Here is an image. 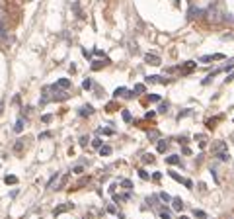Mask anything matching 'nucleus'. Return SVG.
Listing matches in <instances>:
<instances>
[{"label": "nucleus", "mask_w": 234, "mask_h": 219, "mask_svg": "<svg viewBox=\"0 0 234 219\" xmlns=\"http://www.w3.org/2000/svg\"><path fill=\"white\" fill-rule=\"evenodd\" d=\"M146 82H150V84H156V82L168 84V78H162V76H156V75H152V76H146Z\"/></svg>", "instance_id": "nucleus-1"}, {"label": "nucleus", "mask_w": 234, "mask_h": 219, "mask_svg": "<svg viewBox=\"0 0 234 219\" xmlns=\"http://www.w3.org/2000/svg\"><path fill=\"white\" fill-rule=\"evenodd\" d=\"M144 61L148 63V65H160V57H158V55H150V53H146V55H144Z\"/></svg>", "instance_id": "nucleus-2"}, {"label": "nucleus", "mask_w": 234, "mask_h": 219, "mask_svg": "<svg viewBox=\"0 0 234 219\" xmlns=\"http://www.w3.org/2000/svg\"><path fill=\"white\" fill-rule=\"evenodd\" d=\"M74 206L72 203H67V206H58V207H55V211H53V215H58V213H64V211H68V209H72Z\"/></svg>", "instance_id": "nucleus-3"}, {"label": "nucleus", "mask_w": 234, "mask_h": 219, "mask_svg": "<svg viewBox=\"0 0 234 219\" xmlns=\"http://www.w3.org/2000/svg\"><path fill=\"white\" fill-rule=\"evenodd\" d=\"M6 41H8V32H6L4 24L0 22V43H6Z\"/></svg>", "instance_id": "nucleus-4"}, {"label": "nucleus", "mask_w": 234, "mask_h": 219, "mask_svg": "<svg viewBox=\"0 0 234 219\" xmlns=\"http://www.w3.org/2000/svg\"><path fill=\"white\" fill-rule=\"evenodd\" d=\"M57 86H58V88H64V90H67V88H70V80H68V78H58V80H57Z\"/></svg>", "instance_id": "nucleus-5"}, {"label": "nucleus", "mask_w": 234, "mask_h": 219, "mask_svg": "<svg viewBox=\"0 0 234 219\" xmlns=\"http://www.w3.org/2000/svg\"><path fill=\"white\" fill-rule=\"evenodd\" d=\"M92 114H94V108H92V106H82V108H80V115H82V118L92 115Z\"/></svg>", "instance_id": "nucleus-6"}, {"label": "nucleus", "mask_w": 234, "mask_h": 219, "mask_svg": "<svg viewBox=\"0 0 234 219\" xmlns=\"http://www.w3.org/2000/svg\"><path fill=\"white\" fill-rule=\"evenodd\" d=\"M166 163L168 164H181V158L178 155H170V157H166Z\"/></svg>", "instance_id": "nucleus-7"}, {"label": "nucleus", "mask_w": 234, "mask_h": 219, "mask_svg": "<svg viewBox=\"0 0 234 219\" xmlns=\"http://www.w3.org/2000/svg\"><path fill=\"white\" fill-rule=\"evenodd\" d=\"M217 158L221 160V163H228V160H230V155H228L226 151H221V153H217Z\"/></svg>", "instance_id": "nucleus-8"}, {"label": "nucleus", "mask_w": 234, "mask_h": 219, "mask_svg": "<svg viewBox=\"0 0 234 219\" xmlns=\"http://www.w3.org/2000/svg\"><path fill=\"white\" fill-rule=\"evenodd\" d=\"M172 207H174V209H178V211H180L181 207H184V202H181L180 198H172Z\"/></svg>", "instance_id": "nucleus-9"}, {"label": "nucleus", "mask_w": 234, "mask_h": 219, "mask_svg": "<svg viewBox=\"0 0 234 219\" xmlns=\"http://www.w3.org/2000/svg\"><path fill=\"white\" fill-rule=\"evenodd\" d=\"M14 131H16V133H21V131H24V118H20V119L16 121V125H14Z\"/></svg>", "instance_id": "nucleus-10"}, {"label": "nucleus", "mask_w": 234, "mask_h": 219, "mask_svg": "<svg viewBox=\"0 0 234 219\" xmlns=\"http://www.w3.org/2000/svg\"><path fill=\"white\" fill-rule=\"evenodd\" d=\"M156 149H158L160 153H164V151L168 149V141H164V139H160V141H158V145H156Z\"/></svg>", "instance_id": "nucleus-11"}, {"label": "nucleus", "mask_w": 234, "mask_h": 219, "mask_svg": "<svg viewBox=\"0 0 234 219\" xmlns=\"http://www.w3.org/2000/svg\"><path fill=\"white\" fill-rule=\"evenodd\" d=\"M215 151H217V153L226 151V143H224V141H217V143H215Z\"/></svg>", "instance_id": "nucleus-12"}, {"label": "nucleus", "mask_w": 234, "mask_h": 219, "mask_svg": "<svg viewBox=\"0 0 234 219\" xmlns=\"http://www.w3.org/2000/svg\"><path fill=\"white\" fill-rule=\"evenodd\" d=\"M100 155H101V157H107V155H111V147H107V145L104 147V145H101V149H100Z\"/></svg>", "instance_id": "nucleus-13"}, {"label": "nucleus", "mask_w": 234, "mask_h": 219, "mask_svg": "<svg viewBox=\"0 0 234 219\" xmlns=\"http://www.w3.org/2000/svg\"><path fill=\"white\" fill-rule=\"evenodd\" d=\"M113 96H115V98H119V96H127V88H123V86H121V88H117V90L113 92Z\"/></svg>", "instance_id": "nucleus-14"}, {"label": "nucleus", "mask_w": 234, "mask_h": 219, "mask_svg": "<svg viewBox=\"0 0 234 219\" xmlns=\"http://www.w3.org/2000/svg\"><path fill=\"white\" fill-rule=\"evenodd\" d=\"M57 180H58V172H55V174H53V176H51V180L47 182V188H53V186H55V182H57Z\"/></svg>", "instance_id": "nucleus-15"}, {"label": "nucleus", "mask_w": 234, "mask_h": 219, "mask_svg": "<svg viewBox=\"0 0 234 219\" xmlns=\"http://www.w3.org/2000/svg\"><path fill=\"white\" fill-rule=\"evenodd\" d=\"M92 86H94V82H92V78H86L84 82H82V88H84V90H90Z\"/></svg>", "instance_id": "nucleus-16"}, {"label": "nucleus", "mask_w": 234, "mask_h": 219, "mask_svg": "<svg viewBox=\"0 0 234 219\" xmlns=\"http://www.w3.org/2000/svg\"><path fill=\"white\" fill-rule=\"evenodd\" d=\"M193 215L199 217V219H207V213H205V211H201V209H193Z\"/></svg>", "instance_id": "nucleus-17"}, {"label": "nucleus", "mask_w": 234, "mask_h": 219, "mask_svg": "<svg viewBox=\"0 0 234 219\" xmlns=\"http://www.w3.org/2000/svg\"><path fill=\"white\" fill-rule=\"evenodd\" d=\"M199 61H201V63H209V61H215V55H203Z\"/></svg>", "instance_id": "nucleus-18"}, {"label": "nucleus", "mask_w": 234, "mask_h": 219, "mask_svg": "<svg viewBox=\"0 0 234 219\" xmlns=\"http://www.w3.org/2000/svg\"><path fill=\"white\" fill-rule=\"evenodd\" d=\"M104 65H105L104 61H94V65H92V69H94V71H100L101 67H104Z\"/></svg>", "instance_id": "nucleus-19"}, {"label": "nucleus", "mask_w": 234, "mask_h": 219, "mask_svg": "<svg viewBox=\"0 0 234 219\" xmlns=\"http://www.w3.org/2000/svg\"><path fill=\"white\" fill-rule=\"evenodd\" d=\"M121 186L125 188V190H131V188H133V182H131V180H121Z\"/></svg>", "instance_id": "nucleus-20"}, {"label": "nucleus", "mask_w": 234, "mask_h": 219, "mask_svg": "<svg viewBox=\"0 0 234 219\" xmlns=\"http://www.w3.org/2000/svg\"><path fill=\"white\" fill-rule=\"evenodd\" d=\"M121 115H123V119H125L127 123H129L131 119H133V118H131V112H127V110H123V112H121Z\"/></svg>", "instance_id": "nucleus-21"}, {"label": "nucleus", "mask_w": 234, "mask_h": 219, "mask_svg": "<svg viewBox=\"0 0 234 219\" xmlns=\"http://www.w3.org/2000/svg\"><path fill=\"white\" fill-rule=\"evenodd\" d=\"M4 182H6V184H16L18 178H16V176H6V178H4Z\"/></svg>", "instance_id": "nucleus-22"}, {"label": "nucleus", "mask_w": 234, "mask_h": 219, "mask_svg": "<svg viewBox=\"0 0 234 219\" xmlns=\"http://www.w3.org/2000/svg\"><path fill=\"white\" fill-rule=\"evenodd\" d=\"M160 219H172V215H170V211H166V209H162V211H160Z\"/></svg>", "instance_id": "nucleus-23"}, {"label": "nucleus", "mask_w": 234, "mask_h": 219, "mask_svg": "<svg viewBox=\"0 0 234 219\" xmlns=\"http://www.w3.org/2000/svg\"><path fill=\"white\" fill-rule=\"evenodd\" d=\"M158 196H160V200H162V202H172V198H170V196H168L166 192H160Z\"/></svg>", "instance_id": "nucleus-24"}, {"label": "nucleus", "mask_w": 234, "mask_h": 219, "mask_svg": "<svg viewBox=\"0 0 234 219\" xmlns=\"http://www.w3.org/2000/svg\"><path fill=\"white\" fill-rule=\"evenodd\" d=\"M170 176H172V178H174L176 182H185V180H184V178H181V176H180V174H178V172H170Z\"/></svg>", "instance_id": "nucleus-25"}, {"label": "nucleus", "mask_w": 234, "mask_h": 219, "mask_svg": "<svg viewBox=\"0 0 234 219\" xmlns=\"http://www.w3.org/2000/svg\"><path fill=\"white\" fill-rule=\"evenodd\" d=\"M133 92H135V94H143V92H144V84H137Z\"/></svg>", "instance_id": "nucleus-26"}, {"label": "nucleus", "mask_w": 234, "mask_h": 219, "mask_svg": "<svg viewBox=\"0 0 234 219\" xmlns=\"http://www.w3.org/2000/svg\"><path fill=\"white\" fill-rule=\"evenodd\" d=\"M143 163H146V164H148V163H154V157H152V155H144V157H143Z\"/></svg>", "instance_id": "nucleus-27"}, {"label": "nucleus", "mask_w": 234, "mask_h": 219, "mask_svg": "<svg viewBox=\"0 0 234 219\" xmlns=\"http://www.w3.org/2000/svg\"><path fill=\"white\" fill-rule=\"evenodd\" d=\"M21 149H24V141H18L16 145H14V151H16V153H20Z\"/></svg>", "instance_id": "nucleus-28"}, {"label": "nucleus", "mask_w": 234, "mask_h": 219, "mask_svg": "<svg viewBox=\"0 0 234 219\" xmlns=\"http://www.w3.org/2000/svg\"><path fill=\"white\" fill-rule=\"evenodd\" d=\"M92 147L94 149H101V139H94L92 141Z\"/></svg>", "instance_id": "nucleus-29"}, {"label": "nucleus", "mask_w": 234, "mask_h": 219, "mask_svg": "<svg viewBox=\"0 0 234 219\" xmlns=\"http://www.w3.org/2000/svg\"><path fill=\"white\" fill-rule=\"evenodd\" d=\"M72 172H74V174H82V172H84V166L78 164V166H74V168H72Z\"/></svg>", "instance_id": "nucleus-30"}, {"label": "nucleus", "mask_w": 234, "mask_h": 219, "mask_svg": "<svg viewBox=\"0 0 234 219\" xmlns=\"http://www.w3.org/2000/svg\"><path fill=\"white\" fill-rule=\"evenodd\" d=\"M148 100L150 102H160V96L158 94H148Z\"/></svg>", "instance_id": "nucleus-31"}, {"label": "nucleus", "mask_w": 234, "mask_h": 219, "mask_svg": "<svg viewBox=\"0 0 234 219\" xmlns=\"http://www.w3.org/2000/svg\"><path fill=\"white\" fill-rule=\"evenodd\" d=\"M51 119H53V115H51V114H47V115H43V118H41V121H43V123H49Z\"/></svg>", "instance_id": "nucleus-32"}, {"label": "nucleus", "mask_w": 234, "mask_h": 219, "mask_svg": "<svg viewBox=\"0 0 234 219\" xmlns=\"http://www.w3.org/2000/svg\"><path fill=\"white\" fill-rule=\"evenodd\" d=\"M51 137V131H45V133H39V141L41 139H49Z\"/></svg>", "instance_id": "nucleus-33"}, {"label": "nucleus", "mask_w": 234, "mask_h": 219, "mask_svg": "<svg viewBox=\"0 0 234 219\" xmlns=\"http://www.w3.org/2000/svg\"><path fill=\"white\" fill-rule=\"evenodd\" d=\"M138 176H141L143 180H148V174H146L144 170H138Z\"/></svg>", "instance_id": "nucleus-34"}, {"label": "nucleus", "mask_w": 234, "mask_h": 219, "mask_svg": "<svg viewBox=\"0 0 234 219\" xmlns=\"http://www.w3.org/2000/svg\"><path fill=\"white\" fill-rule=\"evenodd\" d=\"M193 67H195V63H193V61H187V63H185V69H187V71H191Z\"/></svg>", "instance_id": "nucleus-35"}, {"label": "nucleus", "mask_w": 234, "mask_h": 219, "mask_svg": "<svg viewBox=\"0 0 234 219\" xmlns=\"http://www.w3.org/2000/svg\"><path fill=\"white\" fill-rule=\"evenodd\" d=\"M148 137H150V139H158V131H150Z\"/></svg>", "instance_id": "nucleus-36"}, {"label": "nucleus", "mask_w": 234, "mask_h": 219, "mask_svg": "<svg viewBox=\"0 0 234 219\" xmlns=\"http://www.w3.org/2000/svg\"><path fill=\"white\" fill-rule=\"evenodd\" d=\"M82 55L86 57V59H90V57H92V53H90V51H86V49H82Z\"/></svg>", "instance_id": "nucleus-37"}, {"label": "nucleus", "mask_w": 234, "mask_h": 219, "mask_svg": "<svg viewBox=\"0 0 234 219\" xmlns=\"http://www.w3.org/2000/svg\"><path fill=\"white\" fill-rule=\"evenodd\" d=\"M168 110V104H160V108H158V112H166Z\"/></svg>", "instance_id": "nucleus-38"}, {"label": "nucleus", "mask_w": 234, "mask_h": 219, "mask_svg": "<svg viewBox=\"0 0 234 219\" xmlns=\"http://www.w3.org/2000/svg\"><path fill=\"white\" fill-rule=\"evenodd\" d=\"M67 180H68V176H63V178H61V184H58V186H61V188H63L64 184H67Z\"/></svg>", "instance_id": "nucleus-39"}, {"label": "nucleus", "mask_w": 234, "mask_h": 219, "mask_svg": "<svg viewBox=\"0 0 234 219\" xmlns=\"http://www.w3.org/2000/svg\"><path fill=\"white\" fill-rule=\"evenodd\" d=\"M184 184H185L187 188H193V182H191V180H185V182H184Z\"/></svg>", "instance_id": "nucleus-40"}, {"label": "nucleus", "mask_w": 234, "mask_h": 219, "mask_svg": "<svg viewBox=\"0 0 234 219\" xmlns=\"http://www.w3.org/2000/svg\"><path fill=\"white\" fill-rule=\"evenodd\" d=\"M88 143V137H80V145H86Z\"/></svg>", "instance_id": "nucleus-41"}, {"label": "nucleus", "mask_w": 234, "mask_h": 219, "mask_svg": "<svg viewBox=\"0 0 234 219\" xmlns=\"http://www.w3.org/2000/svg\"><path fill=\"white\" fill-rule=\"evenodd\" d=\"M152 178H154V180H160V178H162V174H160V172H154V176H152Z\"/></svg>", "instance_id": "nucleus-42"}, {"label": "nucleus", "mask_w": 234, "mask_h": 219, "mask_svg": "<svg viewBox=\"0 0 234 219\" xmlns=\"http://www.w3.org/2000/svg\"><path fill=\"white\" fill-rule=\"evenodd\" d=\"M2 110H4V102H0V114H2Z\"/></svg>", "instance_id": "nucleus-43"}, {"label": "nucleus", "mask_w": 234, "mask_h": 219, "mask_svg": "<svg viewBox=\"0 0 234 219\" xmlns=\"http://www.w3.org/2000/svg\"><path fill=\"white\" fill-rule=\"evenodd\" d=\"M180 219H189V217H185V215H181V217H180Z\"/></svg>", "instance_id": "nucleus-44"}]
</instances>
